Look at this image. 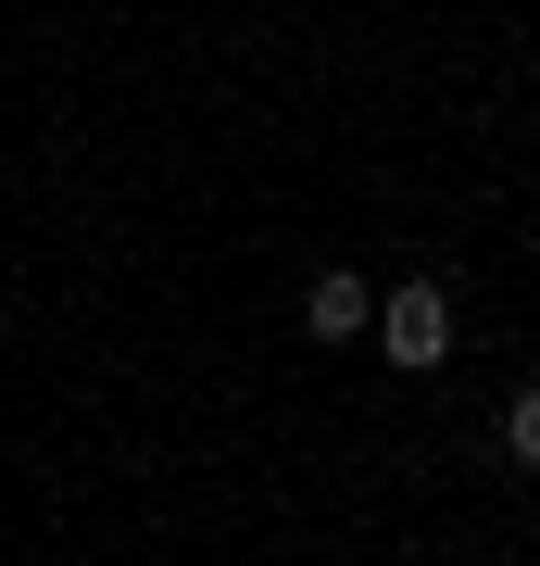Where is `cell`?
<instances>
[{
  "mask_svg": "<svg viewBox=\"0 0 540 566\" xmlns=\"http://www.w3.org/2000/svg\"><path fill=\"white\" fill-rule=\"evenodd\" d=\"M301 327H315V340H364V327H378V290L364 277H315L301 290Z\"/></svg>",
  "mask_w": 540,
  "mask_h": 566,
  "instance_id": "7a4b0ae2",
  "label": "cell"
},
{
  "mask_svg": "<svg viewBox=\"0 0 540 566\" xmlns=\"http://www.w3.org/2000/svg\"><path fill=\"white\" fill-rule=\"evenodd\" d=\"M502 441H516V465H540V390H516V416H502Z\"/></svg>",
  "mask_w": 540,
  "mask_h": 566,
  "instance_id": "3957f363",
  "label": "cell"
},
{
  "mask_svg": "<svg viewBox=\"0 0 540 566\" xmlns=\"http://www.w3.org/2000/svg\"><path fill=\"white\" fill-rule=\"evenodd\" d=\"M378 340L402 378H427V365H453V290H427V277H402L390 303H378Z\"/></svg>",
  "mask_w": 540,
  "mask_h": 566,
  "instance_id": "6da1fadb",
  "label": "cell"
}]
</instances>
